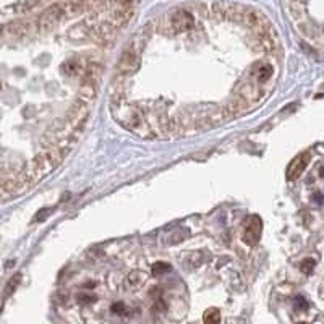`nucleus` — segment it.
Returning a JSON list of instances; mask_svg holds the SVG:
<instances>
[{
  "label": "nucleus",
  "instance_id": "f257e3e1",
  "mask_svg": "<svg viewBox=\"0 0 324 324\" xmlns=\"http://www.w3.org/2000/svg\"><path fill=\"white\" fill-rule=\"evenodd\" d=\"M63 18H65L63 5L62 3L52 5V7L47 8L46 12L38 18V21H36V29L42 31V33H46V31H50L55 25L60 23Z\"/></svg>",
  "mask_w": 324,
  "mask_h": 324
},
{
  "label": "nucleus",
  "instance_id": "f03ea898",
  "mask_svg": "<svg viewBox=\"0 0 324 324\" xmlns=\"http://www.w3.org/2000/svg\"><path fill=\"white\" fill-rule=\"evenodd\" d=\"M263 232V221L259 216H249L245 222V229H243V242L247 245H256L261 238Z\"/></svg>",
  "mask_w": 324,
  "mask_h": 324
},
{
  "label": "nucleus",
  "instance_id": "7ed1b4c3",
  "mask_svg": "<svg viewBox=\"0 0 324 324\" xmlns=\"http://www.w3.org/2000/svg\"><path fill=\"white\" fill-rule=\"evenodd\" d=\"M140 65V49L131 44L119 60V70L120 72H133Z\"/></svg>",
  "mask_w": 324,
  "mask_h": 324
},
{
  "label": "nucleus",
  "instance_id": "20e7f679",
  "mask_svg": "<svg viewBox=\"0 0 324 324\" xmlns=\"http://www.w3.org/2000/svg\"><path fill=\"white\" fill-rule=\"evenodd\" d=\"M308 162H310V152L299 154V156L289 164V167H287V178H289L290 182H294V180L299 178L306 169Z\"/></svg>",
  "mask_w": 324,
  "mask_h": 324
},
{
  "label": "nucleus",
  "instance_id": "39448f33",
  "mask_svg": "<svg viewBox=\"0 0 324 324\" xmlns=\"http://www.w3.org/2000/svg\"><path fill=\"white\" fill-rule=\"evenodd\" d=\"M195 25V20L191 17V13H188L187 10H177L175 13H172L171 17V26L174 31H188L193 28Z\"/></svg>",
  "mask_w": 324,
  "mask_h": 324
},
{
  "label": "nucleus",
  "instance_id": "423d86ee",
  "mask_svg": "<svg viewBox=\"0 0 324 324\" xmlns=\"http://www.w3.org/2000/svg\"><path fill=\"white\" fill-rule=\"evenodd\" d=\"M248 109H249V102H248L245 98H242L240 94L233 96V98L229 100V104L225 105V110H227V114L230 115V119L242 115V114H245Z\"/></svg>",
  "mask_w": 324,
  "mask_h": 324
},
{
  "label": "nucleus",
  "instance_id": "0eeeda50",
  "mask_svg": "<svg viewBox=\"0 0 324 324\" xmlns=\"http://www.w3.org/2000/svg\"><path fill=\"white\" fill-rule=\"evenodd\" d=\"M63 5V12H65V18H73L76 15L83 13L84 10L88 8V5L84 0H68V2L62 3Z\"/></svg>",
  "mask_w": 324,
  "mask_h": 324
},
{
  "label": "nucleus",
  "instance_id": "6e6552de",
  "mask_svg": "<svg viewBox=\"0 0 324 324\" xmlns=\"http://www.w3.org/2000/svg\"><path fill=\"white\" fill-rule=\"evenodd\" d=\"M63 72H65V75H68V76H78V75H81V72H83V62L79 60V58H70V60L65 62V65H63Z\"/></svg>",
  "mask_w": 324,
  "mask_h": 324
},
{
  "label": "nucleus",
  "instance_id": "1a4fd4ad",
  "mask_svg": "<svg viewBox=\"0 0 324 324\" xmlns=\"http://www.w3.org/2000/svg\"><path fill=\"white\" fill-rule=\"evenodd\" d=\"M148 279V274L145 273V271H133V273L128 274V277H126V282H128V285L131 287V289H140V287H143V284L146 282Z\"/></svg>",
  "mask_w": 324,
  "mask_h": 324
},
{
  "label": "nucleus",
  "instance_id": "9d476101",
  "mask_svg": "<svg viewBox=\"0 0 324 324\" xmlns=\"http://www.w3.org/2000/svg\"><path fill=\"white\" fill-rule=\"evenodd\" d=\"M273 67L271 65H259L258 68H254V78H256V83H266L268 79L273 76Z\"/></svg>",
  "mask_w": 324,
  "mask_h": 324
},
{
  "label": "nucleus",
  "instance_id": "9b49d317",
  "mask_svg": "<svg viewBox=\"0 0 324 324\" xmlns=\"http://www.w3.org/2000/svg\"><path fill=\"white\" fill-rule=\"evenodd\" d=\"M203 323L204 324H221V311L217 308H209V310L204 311L203 316Z\"/></svg>",
  "mask_w": 324,
  "mask_h": 324
},
{
  "label": "nucleus",
  "instance_id": "f8f14e48",
  "mask_svg": "<svg viewBox=\"0 0 324 324\" xmlns=\"http://www.w3.org/2000/svg\"><path fill=\"white\" fill-rule=\"evenodd\" d=\"M169 271H172V266L171 264H167V263H156L152 266V274L154 275H162V274L169 273Z\"/></svg>",
  "mask_w": 324,
  "mask_h": 324
},
{
  "label": "nucleus",
  "instance_id": "ddd939ff",
  "mask_svg": "<svg viewBox=\"0 0 324 324\" xmlns=\"http://www.w3.org/2000/svg\"><path fill=\"white\" fill-rule=\"evenodd\" d=\"M315 259H311V258H306V259H303L301 261V264H300V269H301V273L303 274H311L313 273V269H315Z\"/></svg>",
  "mask_w": 324,
  "mask_h": 324
},
{
  "label": "nucleus",
  "instance_id": "4468645a",
  "mask_svg": "<svg viewBox=\"0 0 324 324\" xmlns=\"http://www.w3.org/2000/svg\"><path fill=\"white\" fill-rule=\"evenodd\" d=\"M78 301L81 305H88V303H93V301H96V297L89 295V294H79L78 295Z\"/></svg>",
  "mask_w": 324,
  "mask_h": 324
},
{
  "label": "nucleus",
  "instance_id": "2eb2a0df",
  "mask_svg": "<svg viewBox=\"0 0 324 324\" xmlns=\"http://www.w3.org/2000/svg\"><path fill=\"white\" fill-rule=\"evenodd\" d=\"M112 311L117 313V315H126V306L122 301H117V303L112 305Z\"/></svg>",
  "mask_w": 324,
  "mask_h": 324
},
{
  "label": "nucleus",
  "instance_id": "dca6fc26",
  "mask_svg": "<svg viewBox=\"0 0 324 324\" xmlns=\"http://www.w3.org/2000/svg\"><path fill=\"white\" fill-rule=\"evenodd\" d=\"M295 308L299 311H301V310H306L308 308V303H306V300L303 299V297H295Z\"/></svg>",
  "mask_w": 324,
  "mask_h": 324
},
{
  "label": "nucleus",
  "instance_id": "f3484780",
  "mask_svg": "<svg viewBox=\"0 0 324 324\" xmlns=\"http://www.w3.org/2000/svg\"><path fill=\"white\" fill-rule=\"evenodd\" d=\"M117 3H119V7H130V3L133 2V0H115Z\"/></svg>",
  "mask_w": 324,
  "mask_h": 324
},
{
  "label": "nucleus",
  "instance_id": "a211bd4d",
  "mask_svg": "<svg viewBox=\"0 0 324 324\" xmlns=\"http://www.w3.org/2000/svg\"><path fill=\"white\" fill-rule=\"evenodd\" d=\"M313 198H315L316 203H320V204H323V203H324V196H323L321 193H316L315 196H313Z\"/></svg>",
  "mask_w": 324,
  "mask_h": 324
},
{
  "label": "nucleus",
  "instance_id": "6ab92c4d",
  "mask_svg": "<svg viewBox=\"0 0 324 324\" xmlns=\"http://www.w3.org/2000/svg\"><path fill=\"white\" fill-rule=\"evenodd\" d=\"M320 175H321V177L324 178V166L321 167V171H320Z\"/></svg>",
  "mask_w": 324,
  "mask_h": 324
},
{
  "label": "nucleus",
  "instance_id": "aec40b11",
  "mask_svg": "<svg viewBox=\"0 0 324 324\" xmlns=\"http://www.w3.org/2000/svg\"><path fill=\"white\" fill-rule=\"evenodd\" d=\"M292 2H305V0H292Z\"/></svg>",
  "mask_w": 324,
  "mask_h": 324
},
{
  "label": "nucleus",
  "instance_id": "412c9836",
  "mask_svg": "<svg viewBox=\"0 0 324 324\" xmlns=\"http://www.w3.org/2000/svg\"><path fill=\"white\" fill-rule=\"evenodd\" d=\"M299 324H306V323H299Z\"/></svg>",
  "mask_w": 324,
  "mask_h": 324
},
{
  "label": "nucleus",
  "instance_id": "4be33fe9",
  "mask_svg": "<svg viewBox=\"0 0 324 324\" xmlns=\"http://www.w3.org/2000/svg\"><path fill=\"white\" fill-rule=\"evenodd\" d=\"M0 88H2V84H0Z\"/></svg>",
  "mask_w": 324,
  "mask_h": 324
}]
</instances>
